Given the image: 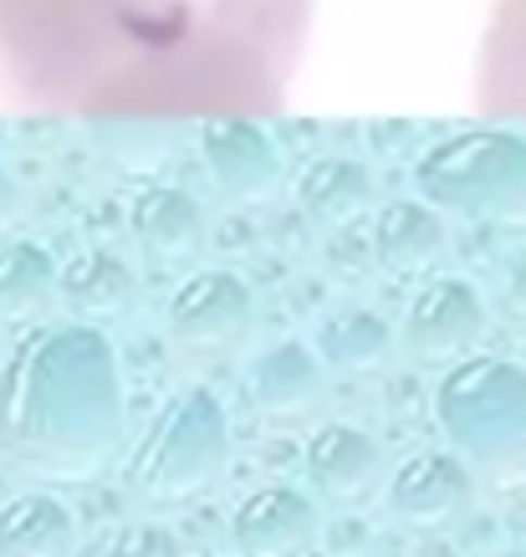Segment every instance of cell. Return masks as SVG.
Listing matches in <instances>:
<instances>
[{"label":"cell","instance_id":"cell-6","mask_svg":"<svg viewBox=\"0 0 526 557\" xmlns=\"http://www.w3.org/2000/svg\"><path fill=\"white\" fill-rule=\"evenodd\" d=\"M164 322H170L174 343L189 354H225L251 333L255 297L236 271H195L189 282L174 287Z\"/></svg>","mask_w":526,"mask_h":557},{"label":"cell","instance_id":"cell-8","mask_svg":"<svg viewBox=\"0 0 526 557\" xmlns=\"http://www.w3.org/2000/svg\"><path fill=\"white\" fill-rule=\"evenodd\" d=\"M240 557H302L323 537V511L297 486H261L230 517Z\"/></svg>","mask_w":526,"mask_h":557},{"label":"cell","instance_id":"cell-17","mask_svg":"<svg viewBox=\"0 0 526 557\" xmlns=\"http://www.w3.org/2000/svg\"><path fill=\"white\" fill-rule=\"evenodd\" d=\"M215 170H221V185L236 195V200H261L272 195L276 185V159L261 149V138L251 128L230 123L221 138H215Z\"/></svg>","mask_w":526,"mask_h":557},{"label":"cell","instance_id":"cell-12","mask_svg":"<svg viewBox=\"0 0 526 557\" xmlns=\"http://www.w3.org/2000/svg\"><path fill=\"white\" fill-rule=\"evenodd\" d=\"M72 542L77 522L47 491H26L0 507V557H72Z\"/></svg>","mask_w":526,"mask_h":557},{"label":"cell","instance_id":"cell-3","mask_svg":"<svg viewBox=\"0 0 526 557\" xmlns=\"http://www.w3.org/2000/svg\"><path fill=\"white\" fill-rule=\"evenodd\" d=\"M230 466V424L210 388H179L170 405L153 414L143 440L123 466V481L143 502H189L204 496Z\"/></svg>","mask_w":526,"mask_h":557},{"label":"cell","instance_id":"cell-16","mask_svg":"<svg viewBox=\"0 0 526 557\" xmlns=\"http://www.w3.org/2000/svg\"><path fill=\"white\" fill-rule=\"evenodd\" d=\"M57 297V261L41 246H0V318L26 322L36 312H47Z\"/></svg>","mask_w":526,"mask_h":557},{"label":"cell","instance_id":"cell-11","mask_svg":"<svg viewBox=\"0 0 526 557\" xmlns=\"http://www.w3.org/2000/svg\"><path fill=\"white\" fill-rule=\"evenodd\" d=\"M57 297L67 302V312L87 327H98V322H118L128 318V307L138 297V276L128 261L108 251H83L77 261L57 271Z\"/></svg>","mask_w":526,"mask_h":557},{"label":"cell","instance_id":"cell-18","mask_svg":"<svg viewBox=\"0 0 526 557\" xmlns=\"http://www.w3.org/2000/svg\"><path fill=\"white\" fill-rule=\"evenodd\" d=\"M302 205L312 220H323V225H342V220H353L363 205H368V180L358 170H342V164H323V170L306 174L302 185Z\"/></svg>","mask_w":526,"mask_h":557},{"label":"cell","instance_id":"cell-2","mask_svg":"<svg viewBox=\"0 0 526 557\" xmlns=\"http://www.w3.org/2000/svg\"><path fill=\"white\" fill-rule=\"evenodd\" d=\"M435 420L455 456L496 486L526 481V369L511 358H460L435 384Z\"/></svg>","mask_w":526,"mask_h":557},{"label":"cell","instance_id":"cell-14","mask_svg":"<svg viewBox=\"0 0 526 557\" xmlns=\"http://www.w3.org/2000/svg\"><path fill=\"white\" fill-rule=\"evenodd\" d=\"M317 358L342 373H374L393 358V327L368 307H342L317 327Z\"/></svg>","mask_w":526,"mask_h":557},{"label":"cell","instance_id":"cell-10","mask_svg":"<svg viewBox=\"0 0 526 557\" xmlns=\"http://www.w3.org/2000/svg\"><path fill=\"white\" fill-rule=\"evenodd\" d=\"M246 394L266 420H297L323 399V358L306 343H272L251 358Z\"/></svg>","mask_w":526,"mask_h":557},{"label":"cell","instance_id":"cell-13","mask_svg":"<svg viewBox=\"0 0 526 557\" xmlns=\"http://www.w3.org/2000/svg\"><path fill=\"white\" fill-rule=\"evenodd\" d=\"M134 240L143 246L149 261L179 267V261H189V256L200 251V240H204L200 205L174 195V189H153V195H143L134 205Z\"/></svg>","mask_w":526,"mask_h":557},{"label":"cell","instance_id":"cell-21","mask_svg":"<svg viewBox=\"0 0 526 557\" xmlns=\"http://www.w3.org/2000/svg\"><path fill=\"white\" fill-rule=\"evenodd\" d=\"M11 210H16V200H11V185H5V180H0V225H5V220H11Z\"/></svg>","mask_w":526,"mask_h":557},{"label":"cell","instance_id":"cell-20","mask_svg":"<svg viewBox=\"0 0 526 557\" xmlns=\"http://www.w3.org/2000/svg\"><path fill=\"white\" fill-rule=\"evenodd\" d=\"M501 302H506L511 318L526 322V251L506 267V282H501Z\"/></svg>","mask_w":526,"mask_h":557},{"label":"cell","instance_id":"cell-15","mask_svg":"<svg viewBox=\"0 0 526 557\" xmlns=\"http://www.w3.org/2000/svg\"><path fill=\"white\" fill-rule=\"evenodd\" d=\"M378 267L393 271V276H419V271H429L435 261L444 256V225L429 210H419V205H393V210H384V220H378Z\"/></svg>","mask_w":526,"mask_h":557},{"label":"cell","instance_id":"cell-5","mask_svg":"<svg viewBox=\"0 0 526 557\" xmlns=\"http://www.w3.org/2000/svg\"><path fill=\"white\" fill-rule=\"evenodd\" d=\"M491 327L486 297L460 276H435L409 297L399 343L414 363H460Z\"/></svg>","mask_w":526,"mask_h":557},{"label":"cell","instance_id":"cell-4","mask_svg":"<svg viewBox=\"0 0 526 557\" xmlns=\"http://www.w3.org/2000/svg\"><path fill=\"white\" fill-rule=\"evenodd\" d=\"M419 185L444 210L526 225V144L496 134L455 144V149L429 159Z\"/></svg>","mask_w":526,"mask_h":557},{"label":"cell","instance_id":"cell-1","mask_svg":"<svg viewBox=\"0 0 526 557\" xmlns=\"http://www.w3.org/2000/svg\"><path fill=\"white\" fill-rule=\"evenodd\" d=\"M123 440V373L87 322L36 327L0 369V460L21 475L77 486Z\"/></svg>","mask_w":526,"mask_h":557},{"label":"cell","instance_id":"cell-7","mask_svg":"<svg viewBox=\"0 0 526 557\" xmlns=\"http://www.w3.org/2000/svg\"><path fill=\"white\" fill-rule=\"evenodd\" d=\"M302 471L312 481V496L327 507H363L384 491V450L368 430L353 424H323L317 435L306 440Z\"/></svg>","mask_w":526,"mask_h":557},{"label":"cell","instance_id":"cell-9","mask_svg":"<svg viewBox=\"0 0 526 557\" xmlns=\"http://www.w3.org/2000/svg\"><path fill=\"white\" fill-rule=\"evenodd\" d=\"M393 522L404 527H444L471 502V466L455 450H414L404 466H393L384 486Z\"/></svg>","mask_w":526,"mask_h":557},{"label":"cell","instance_id":"cell-22","mask_svg":"<svg viewBox=\"0 0 526 557\" xmlns=\"http://www.w3.org/2000/svg\"><path fill=\"white\" fill-rule=\"evenodd\" d=\"M501 557H526V553H501Z\"/></svg>","mask_w":526,"mask_h":557},{"label":"cell","instance_id":"cell-19","mask_svg":"<svg viewBox=\"0 0 526 557\" xmlns=\"http://www.w3.org/2000/svg\"><path fill=\"white\" fill-rule=\"evenodd\" d=\"M102 557H185V553H179L170 527L134 522V527H118L113 537L102 542Z\"/></svg>","mask_w":526,"mask_h":557}]
</instances>
